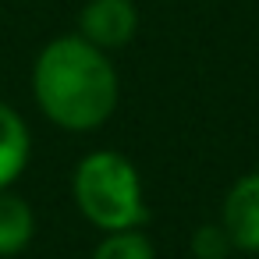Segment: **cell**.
Wrapping results in <instances>:
<instances>
[{"mask_svg": "<svg viewBox=\"0 0 259 259\" xmlns=\"http://www.w3.org/2000/svg\"><path fill=\"white\" fill-rule=\"evenodd\" d=\"M231 248L234 245H231V238L220 224H202V227L192 231V255L195 259H227Z\"/></svg>", "mask_w": 259, "mask_h": 259, "instance_id": "cell-8", "label": "cell"}, {"mask_svg": "<svg viewBox=\"0 0 259 259\" xmlns=\"http://www.w3.org/2000/svg\"><path fill=\"white\" fill-rule=\"evenodd\" d=\"M220 227L227 231L234 248L259 252V170L231 185L220 209Z\"/></svg>", "mask_w": 259, "mask_h": 259, "instance_id": "cell-4", "label": "cell"}, {"mask_svg": "<svg viewBox=\"0 0 259 259\" xmlns=\"http://www.w3.org/2000/svg\"><path fill=\"white\" fill-rule=\"evenodd\" d=\"M71 192H75L78 213L107 234L132 231L149 220L142 178L124 153L100 149V153L82 156L71 178Z\"/></svg>", "mask_w": 259, "mask_h": 259, "instance_id": "cell-2", "label": "cell"}, {"mask_svg": "<svg viewBox=\"0 0 259 259\" xmlns=\"http://www.w3.org/2000/svg\"><path fill=\"white\" fill-rule=\"evenodd\" d=\"M32 231H36L32 206L11 188H0V255L22 252L32 241Z\"/></svg>", "mask_w": 259, "mask_h": 259, "instance_id": "cell-6", "label": "cell"}, {"mask_svg": "<svg viewBox=\"0 0 259 259\" xmlns=\"http://www.w3.org/2000/svg\"><path fill=\"white\" fill-rule=\"evenodd\" d=\"M29 153L32 139L25 121L8 103H0V188H11L22 178V170L29 167Z\"/></svg>", "mask_w": 259, "mask_h": 259, "instance_id": "cell-5", "label": "cell"}, {"mask_svg": "<svg viewBox=\"0 0 259 259\" xmlns=\"http://www.w3.org/2000/svg\"><path fill=\"white\" fill-rule=\"evenodd\" d=\"M93 259H156V252H153V241L139 227H132V231H110L96 245Z\"/></svg>", "mask_w": 259, "mask_h": 259, "instance_id": "cell-7", "label": "cell"}, {"mask_svg": "<svg viewBox=\"0 0 259 259\" xmlns=\"http://www.w3.org/2000/svg\"><path fill=\"white\" fill-rule=\"evenodd\" d=\"M32 89L39 110L68 132H93L117 110L121 82L107 50L93 47L89 39L57 36L50 39L32 68Z\"/></svg>", "mask_w": 259, "mask_h": 259, "instance_id": "cell-1", "label": "cell"}, {"mask_svg": "<svg viewBox=\"0 0 259 259\" xmlns=\"http://www.w3.org/2000/svg\"><path fill=\"white\" fill-rule=\"evenodd\" d=\"M139 29V11L132 0H89L78 15V36L100 50H117L132 43Z\"/></svg>", "mask_w": 259, "mask_h": 259, "instance_id": "cell-3", "label": "cell"}]
</instances>
